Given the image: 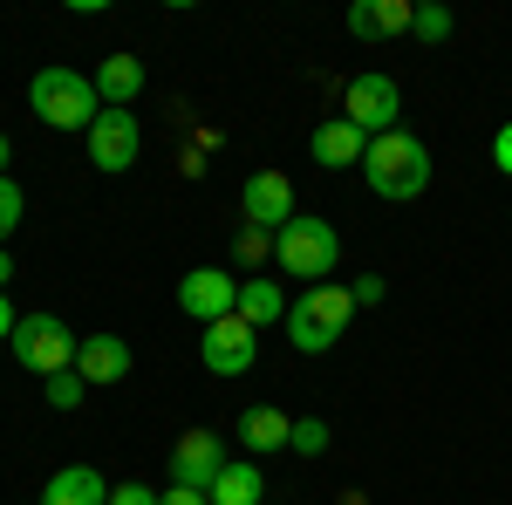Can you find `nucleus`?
<instances>
[{
  "instance_id": "nucleus-1",
  "label": "nucleus",
  "mask_w": 512,
  "mask_h": 505,
  "mask_svg": "<svg viewBox=\"0 0 512 505\" xmlns=\"http://www.w3.org/2000/svg\"><path fill=\"white\" fill-rule=\"evenodd\" d=\"M355 321V294L342 280H321V287H301L294 308H287V342L301 355H328L342 342V328Z\"/></svg>"
},
{
  "instance_id": "nucleus-2",
  "label": "nucleus",
  "mask_w": 512,
  "mask_h": 505,
  "mask_svg": "<svg viewBox=\"0 0 512 505\" xmlns=\"http://www.w3.org/2000/svg\"><path fill=\"white\" fill-rule=\"evenodd\" d=\"M362 178H369V192L403 205V198H417L431 185V151L410 137V130H390V137H369V157H362Z\"/></svg>"
},
{
  "instance_id": "nucleus-3",
  "label": "nucleus",
  "mask_w": 512,
  "mask_h": 505,
  "mask_svg": "<svg viewBox=\"0 0 512 505\" xmlns=\"http://www.w3.org/2000/svg\"><path fill=\"white\" fill-rule=\"evenodd\" d=\"M28 110H35L48 130H82L103 117V96H96V76H76V69H35L28 82Z\"/></svg>"
},
{
  "instance_id": "nucleus-4",
  "label": "nucleus",
  "mask_w": 512,
  "mask_h": 505,
  "mask_svg": "<svg viewBox=\"0 0 512 505\" xmlns=\"http://www.w3.org/2000/svg\"><path fill=\"white\" fill-rule=\"evenodd\" d=\"M274 267L294 273V280H308V287H321L328 273L342 267V239H335L328 219H301V212H294L274 233Z\"/></svg>"
},
{
  "instance_id": "nucleus-5",
  "label": "nucleus",
  "mask_w": 512,
  "mask_h": 505,
  "mask_svg": "<svg viewBox=\"0 0 512 505\" xmlns=\"http://www.w3.org/2000/svg\"><path fill=\"white\" fill-rule=\"evenodd\" d=\"M7 349L21 369H35V376H62V369H76V328L62 321V314H21V328L7 335Z\"/></svg>"
},
{
  "instance_id": "nucleus-6",
  "label": "nucleus",
  "mask_w": 512,
  "mask_h": 505,
  "mask_svg": "<svg viewBox=\"0 0 512 505\" xmlns=\"http://www.w3.org/2000/svg\"><path fill=\"white\" fill-rule=\"evenodd\" d=\"M198 355H205V369H212V376L239 383V376L260 362V328H253V321H239V314H226V321H212V328L198 335Z\"/></svg>"
},
{
  "instance_id": "nucleus-7",
  "label": "nucleus",
  "mask_w": 512,
  "mask_h": 505,
  "mask_svg": "<svg viewBox=\"0 0 512 505\" xmlns=\"http://www.w3.org/2000/svg\"><path fill=\"white\" fill-rule=\"evenodd\" d=\"M396 110H403V89H396L390 76H355L349 96H342V117H349L362 137H390Z\"/></svg>"
},
{
  "instance_id": "nucleus-8",
  "label": "nucleus",
  "mask_w": 512,
  "mask_h": 505,
  "mask_svg": "<svg viewBox=\"0 0 512 505\" xmlns=\"http://www.w3.org/2000/svg\"><path fill=\"white\" fill-rule=\"evenodd\" d=\"M178 308L192 314V321H226V314H239V280L219 267H192L185 280H178Z\"/></svg>"
},
{
  "instance_id": "nucleus-9",
  "label": "nucleus",
  "mask_w": 512,
  "mask_h": 505,
  "mask_svg": "<svg viewBox=\"0 0 512 505\" xmlns=\"http://www.w3.org/2000/svg\"><path fill=\"white\" fill-rule=\"evenodd\" d=\"M137 151H144V130H137L130 110H103V117L89 123V164L96 171H130Z\"/></svg>"
},
{
  "instance_id": "nucleus-10",
  "label": "nucleus",
  "mask_w": 512,
  "mask_h": 505,
  "mask_svg": "<svg viewBox=\"0 0 512 505\" xmlns=\"http://www.w3.org/2000/svg\"><path fill=\"white\" fill-rule=\"evenodd\" d=\"M226 471V444L212 430H185L171 444V485H192V492H212V478Z\"/></svg>"
},
{
  "instance_id": "nucleus-11",
  "label": "nucleus",
  "mask_w": 512,
  "mask_h": 505,
  "mask_svg": "<svg viewBox=\"0 0 512 505\" xmlns=\"http://www.w3.org/2000/svg\"><path fill=\"white\" fill-rule=\"evenodd\" d=\"M239 205H246V226L280 233V226L294 219V185H287L280 171H253V178H246V192H239Z\"/></svg>"
},
{
  "instance_id": "nucleus-12",
  "label": "nucleus",
  "mask_w": 512,
  "mask_h": 505,
  "mask_svg": "<svg viewBox=\"0 0 512 505\" xmlns=\"http://www.w3.org/2000/svg\"><path fill=\"white\" fill-rule=\"evenodd\" d=\"M417 7L410 0H355L349 7V35L355 41H390V35H410Z\"/></svg>"
},
{
  "instance_id": "nucleus-13",
  "label": "nucleus",
  "mask_w": 512,
  "mask_h": 505,
  "mask_svg": "<svg viewBox=\"0 0 512 505\" xmlns=\"http://www.w3.org/2000/svg\"><path fill=\"white\" fill-rule=\"evenodd\" d=\"M76 376L82 383H123V376H130V342H123V335H82Z\"/></svg>"
},
{
  "instance_id": "nucleus-14",
  "label": "nucleus",
  "mask_w": 512,
  "mask_h": 505,
  "mask_svg": "<svg viewBox=\"0 0 512 505\" xmlns=\"http://www.w3.org/2000/svg\"><path fill=\"white\" fill-rule=\"evenodd\" d=\"M41 505H110V485H103V471H89V465H62L41 485Z\"/></svg>"
},
{
  "instance_id": "nucleus-15",
  "label": "nucleus",
  "mask_w": 512,
  "mask_h": 505,
  "mask_svg": "<svg viewBox=\"0 0 512 505\" xmlns=\"http://www.w3.org/2000/svg\"><path fill=\"white\" fill-rule=\"evenodd\" d=\"M362 157H369V137H362L349 117H335V123H321V130H315V164L349 171V164H362Z\"/></svg>"
},
{
  "instance_id": "nucleus-16",
  "label": "nucleus",
  "mask_w": 512,
  "mask_h": 505,
  "mask_svg": "<svg viewBox=\"0 0 512 505\" xmlns=\"http://www.w3.org/2000/svg\"><path fill=\"white\" fill-rule=\"evenodd\" d=\"M137 89H144V62H137V55H103V69H96V96H103V110H130Z\"/></svg>"
},
{
  "instance_id": "nucleus-17",
  "label": "nucleus",
  "mask_w": 512,
  "mask_h": 505,
  "mask_svg": "<svg viewBox=\"0 0 512 505\" xmlns=\"http://www.w3.org/2000/svg\"><path fill=\"white\" fill-rule=\"evenodd\" d=\"M239 444H246V451H280V444H294V417L274 410V403H253V410L239 417Z\"/></svg>"
},
{
  "instance_id": "nucleus-18",
  "label": "nucleus",
  "mask_w": 512,
  "mask_h": 505,
  "mask_svg": "<svg viewBox=\"0 0 512 505\" xmlns=\"http://www.w3.org/2000/svg\"><path fill=\"white\" fill-rule=\"evenodd\" d=\"M205 499L212 505H260L267 499V478H260V465H253V458H226V471H219V478H212V492H205Z\"/></svg>"
},
{
  "instance_id": "nucleus-19",
  "label": "nucleus",
  "mask_w": 512,
  "mask_h": 505,
  "mask_svg": "<svg viewBox=\"0 0 512 505\" xmlns=\"http://www.w3.org/2000/svg\"><path fill=\"white\" fill-rule=\"evenodd\" d=\"M239 321H253V328H274V321H287V294H280L267 273L239 280Z\"/></svg>"
},
{
  "instance_id": "nucleus-20",
  "label": "nucleus",
  "mask_w": 512,
  "mask_h": 505,
  "mask_svg": "<svg viewBox=\"0 0 512 505\" xmlns=\"http://www.w3.org/2000/svg\"><path fill=\"white\" fill-rule=\"evenodd\" d=\"M233 253H239V267H260V260H274V233L267 226H239Z\"/></svg>"
},
{
  "instance_id": "nucleus-21",
  "label": "nucleus",
  "mask_w": 512,
  "mask_h": 505,
  "mask_svg": "<svg viewBox=\"0 0 512 505\" xmlns=\"http://www.w3.org/2000/svg\"><path fill=\"white\" fill-rule=\"evenodd\" d=\"M294 451H301V458H321V451H328V424H321V417H294Z\"/></svg>"
},
{
  "instance_id": "nucleus-22",
  "label": "nucleus",
  "mask_w": 512,
  "mask_h": 505,
  "mask_svg": "<svg viewBox=\"0 0 512 505\" xmlns=\"http://www.w3.org/2000/svg\"><path fill=\"white\" fill-rule=\"evenodd\" d=\"M21 212H28L21 185H14V178H0V246H7V233H14V226H21Z\"/></svg>"
},
{
  "instance_id": "nucleus-23",
  "label": "nucleus",
  "mask_w": 512,
  "mask_h": 505,
  "mask_svg": "<svg viewBox=\"0 0 512 505\" xmlns=\"http://www.w3.org/2000/svg\"><path fill=\"white\" fill-rule=\"evenodd\" d=\"M410 35H417V41H444V35H451V7H417Z\"/></svg>"
},
{
  "instance_id": "nucleus-24",
  "label": "nucleus",
  "mask_w": 512,
  "mask_h": 505,
  "mask_svg": "<svg viewBox=\"0 0 512 505\" xmlns=\"http://www.w3.org/2000/svg\"><path fill=\"white\" fill-rule=\"evenodd\" d=\"M82 389H89V383H82L76 369H62V376H48V403H55V410H76Z\"/></svg>"
},
{
  "instance_id": "nucleus-25",
  "label": "nucleus",
  "mask_w": 512,
  "mask_h": 505,
  "mask_svg": "<svg viewBox=\"0 0 512 505\" xmlns=\"http://www.w3.org/2000/svg\"><path fill=\"white\" fill-rule=\"evenodd\" d=\"M110 505H164V492H151V485H110Z\"/></svg>"
},
{
  "instance_id": "nucleus-26",
  "label": "nucleus",
  "mask_w": 512,
  "mask_h": 505,
  "mask_svg": "<svg viewBox=\"0 0 512 505\" xmlns=\"http://www.w3.org/2000/svg\"><path fill=\"white\" fill-rule=\"evenodd\" d=\"M349 294H355V308H376V301H383V294H390V287H383V280H376V273H362V280H355Z\"/></svg>"
},
{
  "instance_id": "nucleus-27",
  "label": "nucleus",
  "mask_w": 512,
  "mask_h": 505,
  "mask_svg": "<svg viewBox=\"0 0 512 505\" xmlns=\"http://www.w3.org/2000/svg\"><path fill=\"white\" fill-rule=\"evenodd\" d=\"M492 164H499V171H506V178H512V123H506V130H499V137H492Z\"/></svg>"
},
{
  "instance_id": "nucleus-28",
  "label": "nucleus",
  "mask_w": 512,
  "mask_h": 505,
  "mask_svg": "<svg viewBox=\"0 0 512 505\" xmlns=\"http://www.w3.org/2000/svg\"><path fill=\"white\" fill-rule=\"evenodd\" d=\"M164 505H212V499H205V492H192V485H171V492H164Z\"/></svg>"
},
{
  "instance_id": "nucleus-29",
  "label": "nucleus",
  "mask_w": 512,
  "mask_h": 505,
  "mask_svg": "<svg viewBox=\"0 0 512 505\" xmlns=\"http://www.w3.org/2000/svg\"><path fill=\"white\" fill-rule=\"evenodd\" d=\"M14 328H21V314H14V301H7V294H0V342H7V335H14Z\"/></svg>"
},
{
  "instance_id": "nucleus-30",
  "label": "nucleus",
  "mask_w": 512,
  "mask_h": 505,
  "mask_svg": "<svg viewBox=\"0 0 512 505\" xmlns=\"http://www.w3.org/2000/svg\"><path fill=\"white\" fill-rule=\"evenodd\" d=\"M7 164H14V144H7V130H0V178H7Z\"/></svg>"
},
{
  "instance_id": "nucleus-31",
  "label": "nucleus",
  "mask_w": 512,
  "mask_h": 505,
  "mask_svg": "<svg viewBox=\"0 0 512 505\" xmlns=\"http://www.w3.org/2000/svg\"><path fill=\"white\" fill-rule=\"evenodd\" d=\"M7 273H14V260H7V246H0V294H7Z\"/></svg>"
},
{
  "instance_id": "nucleus-32",
  "label": "nucleus",
  "mask_w": 512,
  "mask_h": 505,
  "mask_svg": "<svg viewBox=\"0 0 512 505\" xmlns=\"http://www.w3.org/2000/svg\"><path fill=\"white\" fill-rule=\"evenodd\" d=\"M342 505H369V499H355V492H342Z\"/></svg>"
},
{
  "instance_id": "nucleus-33",
  "label": "nucleus",
  "mask_w": 512,
  "mask_h": 505,
  "mask_svg": "<svg viewBox=\"0 0 512 505\" xmlns=\"http://www.w3.org/2000/svg\"><path fill=\"white\" fill-rule=\"evenodd\" d=\"M35 505H41V499H35Z\"/></svg>"
}]
</instances>
